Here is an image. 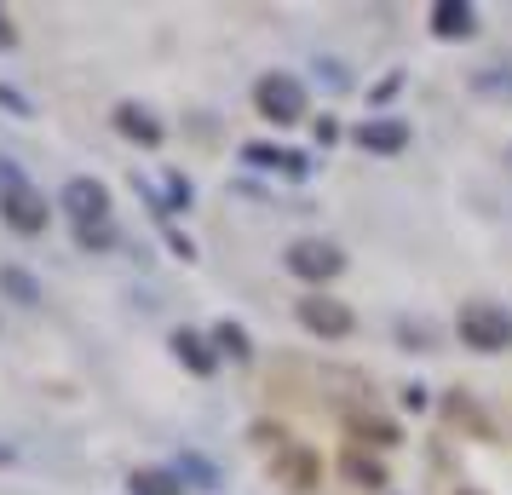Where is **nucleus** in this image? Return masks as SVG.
Segmentation results:
<instances>
[{
    "mask_svg": "<svg viewBox=\"0 0 512 495\" xmlns=\"http://www.w3.org/2000/svg\"><path fill=\"white\" fill-rule=\"evenodd\" d=\"M6 461H12V449H6V444H0V467H6Z\"/></svg>",
    "mask_w": 512,
    "mask_h": 495,
    "instance_id": "29",
    "label": "nucleus"
},
{
    "mask_svg": "<svg viewBox=\"0 0 512 495\" xmlns=\"http://www.w3.org/2000/svg\"><path fill=\"white\" fill-rule=\"evenodd\" d=\"M443 415H449V421H461L466 432H472V438H489L484 409H478V403L466 398V392H449V398H443Z\"/></svg>",
    "mask_w": 512,
    "mask_h": 495,
    "instance_id": "15",
    "label": "nucleus"
},
{
    "mask_svg": "<svg viewBox=\"0 0 512 495\" xmlns=\"http://www.w3.org/2000/svg\"><path fill=\"white\" fill-rule=\"evenodd\" d=\"M282 173H288V179H305V173H311V156H305V150H288Z\"/></svg>",
    "mask_w": 512,
    "mask_h": 495,
    "instance_id": "23",
    "label": "nucleus"
},
{
    "mask_svg": "<svg viewBox=\"0 0 512 495\" xmlns=\"http://www.w3.org/2000/svg\"><path fill=\"white\" fill-rule=\"evenodd\" d=\"M288 271H294L300 283L317 288V283H334V277L346 271V254H340L334 242H294V248H288Z\"/></svg>",
    "mask_w": 512,
    "mask_h": 495,
    "instance_id": "5",
    "label": "nucleus"
},
{
    "mask_svg": "<svg viewBox=\"0 0 512 495\" xmlns=\"http://www.w3.org/2000/svg\"><path fill=\"white\" fill-rule=\"evenodd\" d=\"M213 346L231 357V363H248V357H254V340H248L242 323H219V329H213Z\"/></svg>",
    "mask_w": 512,
    "mask_h": 495,
    "instance_id": "17",
    "label": "nucleus"
},
{
    "mask_svg": "<svg viewBox=\"0 0 512 495\" xmlns=\"http://www.w3.org/2000/svg\"><path fill=\"white\" fill-rule=\"evenodd\" d=\"M0 104H6L12 116H29V98H24V93H12V87H0Z\"/></svg>",
    "mask_w": 512,
    "mask_h": 495,
    "instance_id": "25",
    "label": "nucleus"
},
{
    "mask_svg": "<svg viewBox=\"0 0 512 495\" xmlns=\"http://www.w3.org/2000/svg\"><path fill=\"white\" fill-rule=\"evenodd\" d=\"M167 208H190V179H179V173L167 179Z\"/></svg>",
    "mask_w": 512,
    "mask_h": 495,
    "instance_id": "21",
    "label": "nucleus"
},
{
    "mask_svg": "<svg viewBox=\"0 0 512 495\" xmlns=\"http://www.w3.org/2000/svg\"><path fill=\"white\" fill-rule=\"evenodd\" d=\"M116 133L127 144H139V150H156L162 144V121L150 116L144 104H116Z\"/></svg>",
    "mask_w": 512,
    "mask_h": 495,
    "instance_id": "9",
    "label": "nucleus"
},
{
    "mask_svg": "<svg viewBox=\"0 0 512 495\" xmlns=\"http://www.w3.org/2000/svg\"><path fill=\"white\" fill-rule=\"evenodd\" d=\"M351 444L363 449V444H374V449H392V444H403V432H397L392 421H380V415H351Z\"/></svg>",
    "mask_w": 512,
    "mask_h": 495,
    "instance_id": "13",
    "label": "nucleus"
},
{
    "mask_svg": "<svg viewBox=\"0 0 512 495\" xmlns=\"http://www.w3.org/2000/svg\"><path fill=\"white\" fill-rule=\"evenodd\" d=\"M472 29H478V12H472L466 0H438V6H432V35H438V41H466Z\"/></svg>",
    "mask_w": 512,
    "mask_h": 495,
    "instance_id": "10",
    "label": "nucleus"
},
{
    "mask_svg": "<svg viewBox=\"0 0 512 495\" xmlns=\"http://www.w3.org/2000/svg\"><path fill=\"white\" fill-rule=\"evenodd\" d=\"M317 70H323V81H328V87H334V93H340V87H351V81H346V70H340V64H334V58H323V64H317Z\"/></svg>",
    "mask_w": 512,
    "mask_h": 495,
    "instance_id": "24",
    "label": "nucleus"
},
{
    "mask_svg": "<svg viewBox=\"0 0 512 495\" xmlns=\"http://www.w3.org/2000/svg\"><path fill=\"white\" fill-rule=\"evenodd\" d=\"M0 219H6L18 236H41L47 231V219H52V208H47V196L29 185V179H18V185L0 190Z\"/></svg>",
    "mask_w": 512,
    "mask_h": 495,
    "instance_id": "3",
    "label": "nucleus"
},
{
    "mask_svg": "<svg viewBox=\"0 0 512 495\" xmlns=\"http://www.w3.org/2000/svg\"><path fill=\"white\" fill-rule=\"evenodd\" d=\"M357 144L374 150V156H397V150H409V121L403 116H369L357 121Z\"/></svg>",
    "mask_w": 512,
    "mask_h": 495,
    "instance_id": "8",
    "label": "nucleus"
},
{
    "mask_svg": "<svg viewBox=\"0 0 512 495\" xmlns=\"http://www.w3.org/2000/svg\"><path fill=\"white\" fill-rule=\"evenodd\" d=\"M507 167H512V150H507Z\"/></svg>",
    "mask_w": 512,
    "mask_h": 495,
    "instance_id": "31",
    "label": "nucleus"
},
{
    "mask_svg": "<svg viewBox=\"0 0 512 495\" xmlns=\"http://www.w3.org/2000/svg\"><path fill=\"white\" fill-rule=\"evenodd\" d=\"M254 104H259V116L277 121V127H294V121H305V87L294 81V75H282V70L259 75Z\"/></svg>",
    "mask_w": 512,
    "mask_h": 495,
    "instance_id": "2",
    "label": "nucleus"
},
{
    "mask_svg": "<svg viewBox=\"0 0 512 495\" xmlns=\"http://www.w3.org/2000/svg\"><path fill=\"white\" fill-rule=\"evenodd\" d=\"M294 317H300V329H311L317 340H346V334L357 329L351 306L346 300H328V294H305L300 306H294Z\"/></svg>",
    "mask_w": 512,
    "mask_h": 495,
    "instance_id": "4",
    "label": "nucleus"
},
{
    "mask_svg": "<svg viewBox=\"0 0 512 495\" xmlns=\"http://www.w3.org/2000/svg\"><path fill=\"white\" fill-rule=\"evenodd\" d=\"M271 472H277V484H288V490H317V484H323L317 449H300V444L277 449V455H271Z\"/></svg>",
    "mask_w": 512,
    "mask_h": 495,
    "instance_id": "7",
    "label": "nucleus"
},
{
    "mask_svg": "<svg viewBox=\"0 0 512 495\" xmlns=\"http://www.w3.org/2000/svg\"><path fill=\"white\" fill-rule=\"evenodd\" d=\"M455 329L472 352H507L512 346V311L489 306V300H466L461 317H455Z\"/></svg>",
    "mask_w": 512,
    "mask_h": 495,
    "instance_id": "1",
    "label": "nucleus"
},
{
    "mask_svg": "<svg viewBox=\"0 0 512 495\" xmlns=\"http://www.w3.org/2000/svg\"><path fill=\"white\" fill-rule=\"evenodd\" d=\"M18 47V29H12V18H6V6H0V52Z\"/></svg>",
    "mask_w": 512,
    "mask_h": 495,
    "instance_id": "26",
    "label": "nucleus"
},
{
    "mask_svg": "<svg viewBox=\"0 0 512 495\" xmlns=\"http://www.w3.org/2000/svg\"><path fill=\"white\" fill-rule=\"evenodd\" d=\"M167 242H173V254H179V260H196V248H190V242H185L179 231H167Z\"/></svg>",
    "mask_w": 512,
    "mask_h": 495,
    "instance_id": "28",
    "label": "nucleus"
},
{
    "mask_svg": "<svg viewBox=\"0 0 512 495\" xmlns=\"http://www.w3.org/2000/svg\"><path fill=\"white\" fill-rule=\"evenodd\" d=\"M173 357L185 363L190 375H213V363H219V352H213V340H202L196 329H179V334H173Z\"/></svg>",
    "mask_w": 512,
    "mask_h": 495,
    "instance_id": "11",
    "label": "nucleus"
},
{
    "mask_svg": "<svg viewBox=\"0 0 512 495\" xmlns=\"http://www.w3.org/2000/svg\"><path fill=\"white\" fill-rule=\"evenodd\" d=\"M173 478H179V484H196V490H213V484H219V472L208 467V461H196V455H179V461H173Z\"/></svg>",
    "mask_w": 512,
    "mask_h": 495,
    "instance_id": "18",
    "label": "nucleus"
},
{
    "mask_svg": "<svg viewBox=\"0 0 512 495\" xmlns=\"http://www.w3.org/2000/svg\"><path fill=\"white\" fill-rule=\"evenodd\" d=\"M340 472H346V484H357V490H386V467L374 455H363L357 444L340 455Z\"/></svg>",
    "mask_w": 512,
    "mask_h": 495,
    "instance_id": "12",
    "label": "nucleus"
},
{
    "mask_svg": "<svg viewBox=\"0 0 512 495\" xmlns=\"http://www.w3.org/2000/svg\"><path fill=\"white\" fill-rule=\"evenodd\" d=\"M75 242H81L87 254H104V248H116V231H110V225H81Z\"/></svg>",
    "mask_w": 512,
    "mask_h": 495,
    "instance_id": "20",
    "label": "nucleus"
},
{
    "mask_svg": "<svg viewBox=\"0 0 512 495\" xmlns=\"http://www.w3.org/2000/svg\"><path fill=\"white\" fill-rule=\"evenodd\" d=\"M58 202H64V213L75 219V231H81V225H110V190L98 185V179H70Z\"/></svg>",
    "mask_w": 512,
    "mask_h": 495,
    "instance_id": "6",
    "label": "nucleus"
},
{
    "mask_svg": "<svg viewBox=\"0 0 512 495\" xmlns=\"http://www.w3.org/2000/svg\"><path fill=\"white\" fill-rule=\"evenodd\" d=\"M242 162H248V167H271V173H282L288 150H277V144H242Z\"/></svg>",
    "mask_w": 512,
    "mask_h": 495,
    "instance_id": "19",
    "label": "nucleus"
},
{
    "mask_svg": "<svg viewBox=\"0 0 512 495\" xmlns=\"http://www.w3.org/2000/svg\"><path fill=\"white\" fill-rule=\"evenodd\" d=\"M127 490L133 495H185V484H179V478H173V467H139L133 472V478H127Z\"/></svg>",
    "mask_w": 512,
    "mask_h": 495,
    "instance_id": "14",
    "label": "nucleus"
},
{
    "mask_svg": "<svg viewBox=\"0 0 512 495\" xmlns=\"http://www.w3.org/2000/svg\"><path fill=\"white\" fill-rule=\"evenodd\" d=\"M472 87H478V93H507L512 98V75H478Z\"/></svg>",
    "mask_w": 512,
    "mask_h": 495,
    "instance_id": "22",
    "label": "nucleus"
},
{
    "mask_svg": "<svg viewBox=\"0 0 512 495\" xmlns=\"http://www.w3.org/2000/svg\"><path fill=\"white\" fill-rule=\"evenodd\" d=\"M0 288H6V300H18V306H41V283L29 277L24 265H0Z\"/></svg>",
    "mask_w": 512,
    "mask_h": 495,
    "instance_id": "16",
    "label": "nucleus"
},
{
    "mask_svg": "<svg viewBox=\"0 0 512 495\" xmlns=\"http://www.w3.org/2000/svg\"><path fill=\"white\" fill-rule=\"evenodd\" d=\"M18 179H24V167H18V162H6V156H0V190H6V185H18Z\"/></svg>",
    "mask_w": 512,
    "mask_h": 495,
    "instance_id": "27",
    "label": "nucleus"
},
{
    "mask_svg": "<svg viewBox=\"0 0 512 495\" xmlns=\"http://www.w3.org/2000/svg\"><path fill=\"white\" fill-rule=\"evenodd\" d=\"M455 495H478V490H455Z\"/></svg>",
    "mask_w": 512,
    "mask_h": 495,
    "instance_id": "30",
    "label": "nucleus"
}]
</instances>
